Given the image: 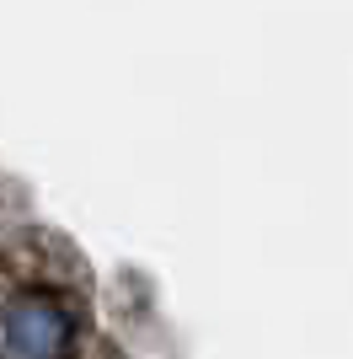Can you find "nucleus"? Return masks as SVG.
<instances>
[{
  "instance_id": "f257e3e1",
  "label": "nucleus",
  "mask_w": 353,
  "mask_h": 359,
  "mask_svg": "<svg viewBox=\"0 0 353 359\" xmlns=\"http://www.w3.org/2000/svg\"><path fill=\"white\" fill-rule=\"evenodd\" d=\"M70 316L48 300H22L6 316V348L11 359H70Z\"/></svg>"
}]
</instances>
